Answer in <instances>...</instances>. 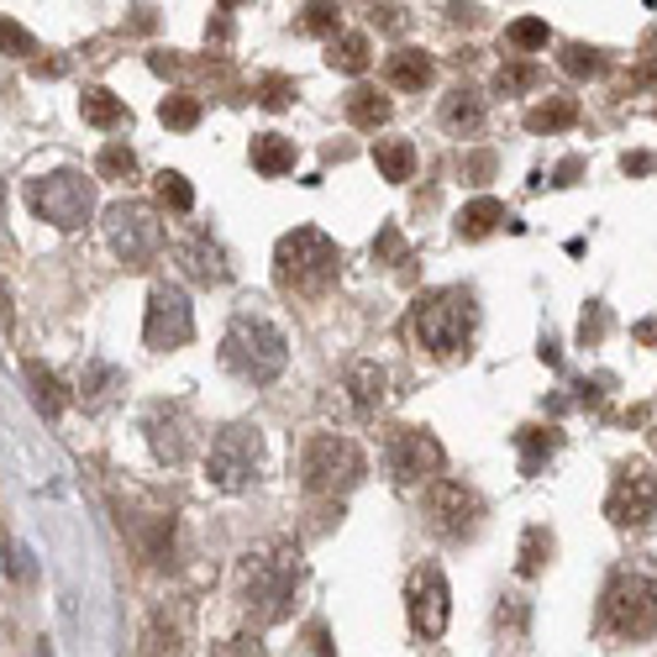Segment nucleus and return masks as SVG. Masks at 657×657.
I'll list each match as a JSON object with an SVG mask.
<instances>
[{
    "instance_id": "obj_42",
    "label": "nucleus",
    "mask_w": 657,
    "mask_h": 657,
    "mask_svg": "<svg viewBox=\"0 0 657 657\" xmlns=\"http://www.w3.org/2000/svg\"><path fill=\"white\" fill-rule=\"evenodd\" d=\"M16 321V311H11V289L0 285V326H11Z\"/></svg>"
},
{
    "instance_id": "obj_38",
    "label": "nucleus",
    "mask_w": 657,
    "mask_h": 657,
    "mask_svg": "<svg viewBox=\"0 0 657 657\" xmlns=\"http://www.w3.org/2000/svg\"><path fill=\"white\" fill-rule=\"evenodd\" d=\"M337 5H306V16H300V32H332L337 37Z\"/></svg>"
},
{
    "instance_id": "obj_18",
    "label": "nucleus",
    "mask_w": 657,
    "mask_h": 657,
    "mask_svg": "<svg viewBox=\"0 0 657 657\" xmlns=\"http://www.w3.org/2000/svg\"><path fill=\"white\" fill-rule=\"evenodd\" d=\"M373 163H379V174L390 184H405L416 174V142H405V137H384V142H373Z\"/></svg>"
},
{
    "instance_id": "obj_2",
    "label": "nucleus",
    "mask_w": 657,
    "mask_h": 657,
    "mask_svg": "<svg viewBox=\"0 0 657 657\" xmlns=\"http://www.w3.org/2000/svg\"><path fill=\"white\" fill-rule=\"evenodd\" d=\"M473 321H479V306H473V289L452 285V289H431V295H420L416 311H411V332L426 353H437V358H452V353H463L473 337Z\"/></svg>"
},
{
    "instance_id": "obj_32",
    "label": "nucleus",
    "mask_w": 657,
    "mask_h": 657,
    "mask_svg": "<svg viewBox=\"0 0 657 657\" xmlns=\"http://www.w3.org/2000/svg\"><path fill=\"white\" fill-rule=\"evenodd\" d=\"M158 200H163L169 210H189V206H195V189H189V180H184V174L163 169V174H158Z\"/></svg>"
},
{
    "instance_id": "obj_33",
    "label": "nucleus",
    "mask_w": 657,
    "mask_h": 657,
    "mask_svg": "<svg viewBox=\"0 0 657 657\" xmlns=\"http://www.w3.org/2000/svg\"><path fill=\"white\" fill-rule=\"evenodd\" d=\"M563 69H568L574 79H589V74H600L604 69V58L595 48H584V43H568V48H563Z\"/></svg>"
},
{
    "instance_id": "obj_3",
    "label": "nucleus",
    "mask_w": 657,
    "mask_h": 657,
    "mask_svg": "<svg viewBox=\"0 0 657 657\" xmlns=\"http://www.w3.org/2000/svg\"><path fill=\"white\" fill-rule=\"evenodd\" d=\"M342 274V253L337 242L315 227H295V232L279 237L274 247V279L295 295H321Z\"/></svg>"
},
{
    "instance_id": "obj_16",
    "label": "nucleus",
    "mask_w": 657,
    "mask_h": 657,
    "mask_svg": "<svg viewBox=\"0 0 657 657\" xmlns=\"http://www.w3.org/2000/svg\"><path fill=\"white\" fill-rule=\"evenodd\" d=\"M347 390H353V405H358V416H373L379 405H384V390H390V373L364 358V364L347 368Z\"/></svg>"
},
{
    "instance_id": "obj_17",
    "label": "nucleus",
    "mask_w": 657,
    "mask_h": 657,
    "mask_svg": "<svg viewBox=\"0 0 657 657\" xmlns=\"http://www.w3.org/2000/svg\"><path fill=\"white\" fill-rule=\"evenodd\" d=\"M253 169H258L263 180H279V174H289V169H295V142H289V137H279V131H263V137H253Z\"/></svg>"
},
{
    "instance_id": "obj_4",
    "label": "nucleus",
    "mask_w": 657,
    "mask_h": 657,
    "mask_svg": "<svg viewBox=\"0 0 657 657\" xmlns=\"http://www.w3.org/2000/svg\"><path fill=\"white\" fill-rule=\"evenodd\" d=\"M600 631L604 636H621V642H642L657 631V578L647 574H621L604 584L600 595Z\"/></svg>"
},
{
    "instance_id": "obj_26",
    "label": "nucleus",
    "mask_w": 657,
    "mask_h": 657,
    "mask_svg": "<svg viewBox=\"0 0 657 657\" xmlns=\"http://www.w3.org/2000/svg\"><path fill=\"white\" fill-rule=\"evenodd\" d=\"M26 384H32V400H37V411H43V416H58V411L69 405V394H64V384L53 379V368L26 364Z\"/></svg>"
},
{
    "instance_id": "obj_24",
    "label": "nucleus",
    "mask_w": 657,
    "mask_h": 657,
    "mask_svg": "<svg viewBox=\"0 0 657 657\" xmlns=\"http://www.w3.org/2000/svg\"><path fill=\"white\" fill-rule=\"evenodd\" d=\"M79 111H84V122H90V127H101V131H111V127H122V122H131L127 105L116 101L111 90H84Z\"/></svg>"
},
{
    "instance_id": "obj_19",
    "label": "nucleus",
    "mask_w": 657,
    "mask_h": 657,
    "mask_svg": "<svg viewBox=\"0 0 657 657\" xmlns=\"http://www.w3.org/2000/svg\"><path fill=\"white\" fill-rule=\"evenodd\" d=\"M384 74H390L394 90H426V84H431V58L420 48H400V53H390Z\"/></svg>"
},
{
    "instance_id": "obj_36",
    "label": "nucleus",
    "mask_w": 657,
    "mask_h": 657,
    "mask_svg": "<svg viewBox=\"0 0 657 657\" xmlns=\"http://www.w3.org/2000/svg\"><path fill=\"white\" fill-rule=\"evenodd\" d=\"M289 95H295V79H285V74H268L258 84V105H268V111H285Z\"/></svg>"
},
{
    "instance_id": "obj_1",
    "label": "nucleus",
    "mask_w": 657,
    "mask_h": 657,
    "mask_svg": "<svg viewBox=\"0 0 657 657\" xmlns=\"http://www.w3.org/2000/svg\"><path fill=\"white\" fill-rule=\"evenodd\" d=\"M289 364V342L274 321L263 315H237L221 337V368H232L247 384H274Z\"/></svg>"
},
{
    "instance_id": "obj_35",
    "label": "nucleus",
    "mask_w": 657,
    "mask_h": 657,
    "mask_svg": "<svg viewBox=\"0 0 657 657\" xmlns=\"http://www.w3.org/2000/svg\"><path fill=\"white\" fill-rule=\"evenodd\" d=\"M537 79H542V74H537L531 64H505V69L495 74V90H499V95H516V90H531Z\"/></svg>"
},
{
    "instance_id": "obj_12",
    "label": "nucleus",
    "mask_w": 657,
    "mask_h": 657,
    "mask_svg": "<svg viewBox=\"0 0 657 657\" xmlns=\"http://www.w3.org/2000/svg\"><path fill=\"white\" fill-rule=\"evenodd\" d=\"M405 610H411V626L416 636L437 642L447 631V615H452V595H447V578L437 563H426L411 574V589H405Z\"/></svg>"
},
{
    "instance_id": "obj_7",
    "label": "nucleus",
    "mask_w": 657,
    "mask_h": 657,
    "mask_svg": "<svg viewBox=\"0 0 657 657\" xmlns=\"http://www.w3.org/2000/svg\"><path fill=\"white\" fill-rule=\"evenodd\" d=\"M364 479V452L353 437H337V431H321L306 442L300 452V484L311 495H342Z\"/></svg>"
},
{
    "instance_id": "obj_14",
    "label": "nucleus",
    "mask_w": 657,
    "mask_h": 657,
    "mask_svg": "<svg viewBox=\"0 0 657 657\" xmlns=\"http://www.w3.org/2000/svg\"><path fill=\"white\" fill-rule=\"evenodd\" d=\"M604 516L615 526H642L657 516V479L647 469H636V463H626V469L615 473V484H610V499H604Z\"/></svg>"
},
{
    "instance_id": "obj_5",
    "label": "nucleus",
    "mask_w": 657,
    "mask_h": 657,
    "mask_svg": "<svg viewBox=\"0 0 657 657\" xmlns=\"http://www.w3.org/2000/svg\"><path fill=\"white\" fill-rule=\"evenodd\" d=\"M295 584H300V563L295 552H247L242 563V604L258 615V621H285L289 600H295Z\"/></svg>"
},
{
    "instance_id": "obj_21",
    "label": "nucleus",
    "mask_w": 657,
    "mask_h": 657,
    "mask_svg": "<svg viewBox=\"0 0 657 657\" xmlns=\"http://www.w3.org/2000/svg\"><path fill=\"white\" fill-rule=\"evenodd\" d=\"M442 127L458 131V137L484 127V105H479V95H473V90H452V95H447V101H442Z\"/></svg>"
},
{
    "instance_id": "obj_34",
    "label": "nucleus",
    "mask_w": 657,
    "mask_h": 657,
    "mask_svg": "<svg viewBox=\"0 0 657 657\" xmlns=\"http://www.w3.org/2000/svg\"><path fill=\"white\" fill-rule=\"evenodd\" d=\"M0 53H11V58H26V53H37V43H32V32H26L22 22L0 16Z\"/></svg>"
},
{
    "instance_id": "obj_8",
    "label": "nucleus",
    "mask_w": 657,
    "mask_h": 657,
    "mask_svg": "<svg viewBox=\"0 0 657 657\" xmlns=\"http://www.w3.org/2000/svg\"><path fill=\"white\" fill-rule=\"evenodd\" d=\"M105 237H111L116 258L142 268V263L163 247V221H158V210L142 206V200H116V206L105 210Z\"/></svg>"
},
{
    "instance_id": "obj_15",
    "label": "nucleus",
    "mask_w": 657,
    "mask_h": 657,
    "mask_svg": "<svg viewBox=\"0 0 657 657\" xmlns=\"http://www.w3.org/2000/svg\"><path fill=\"white\" fill-rule=\"evenodd\" d=\"M180 263H184V274H189L195 285H227V279H232L227 253H221L210 237H189V242H180Z\"/></svg>"
},
{
    "instance_id": "obj_22",
    "label": "nucleus",
    "mask_w": 657,
    "mask_h": 657,
    "mask_svg": "<svg viewBox=\"0 0 657 657\" xmlns=\"http://www.w3.org/2000/svg\"><path fill=\"white\" fill-rule=\"evenodd\" d=\"M578 122V101L574 95H552V101L542 105H531L526 111V127L531 131H563V127H574Z\"/></svg>"
},
{
    "instance_id": "obj_13",
    "label": "nucleus",
    "mask_w": 657,
    "mask_h": 657,
    "mask_svg": "<svg viewBox=\"0 0 657 657\" xmlns=\"http://www.w3.org/2000/svg\"><path fill=\"white\" fill-rule=\"evenodd\" d=\"M384 452H390V473L400 484H416V479H431L442 469V442L420 426H394L384 437Z\"/></svg>"
},
{
    "instance_id": "obj_41",
    "label": "nucleus",
    "mask_w": 657,
    "mask_h": 657,
    "mask_svg": "<svg viewBox=\"0 0 657 657\" xmlns=\"http://www.w3.org/2000/svg\"><path fill=\"white\" fill-rule=\"evenodd\" d=\"M495 169V158L489 153H479V158H469V174H473V184H484V174Z\"/></svg>"
},
{
    "instance_id": "obj_39",
    "label": "nucleus",
    "mask_w": 657,
    "mask_h": 657,
    "mask_svg": "<svg viewBox=\"0 0 657 657\" xmlns=\"http://www.w3.org/2000/svg\"><path fill=\"white\" fill-rule=\"evenodd\" d=\"M394 253H400V232H394V227H384V232H379V242H373V258H394Z\"/></svg>"
},
{
    "instance_id": "obj_20",
    "label": "nucleus",
    "mask_w": 657,
    "mask_h": 657,
    "mask_svg": "<svg viewBox=\"0 0 657 657\" xmlns=\"http://www.w3.org/2000/svg\"><path fill=\"white\" fill-rule=\"evenodd\" d=\"M499 221H510V216H505V206H499V200H489V195H479V200H469V206L458 210V237H463V242H479V237L495 232Z\"/></svg>"
},
{
    "instance_id": "obj_40",
    "label": "nucleus",
    "mask_w": 657,
    "mask_h": 657,
    "mask_svg": "<svg viewBox=\"0 0 657 657\" xmlns=\"http://www.w3.org/2000/svg\"><path fill=\"white\" fill-rule=\"evenodd\" d=\"M604 332V306H595V315H584V342H595Z\"/></svg>"
},
{
    "instance_id": "obj_43",
    "label": "nucleus",
    "mask_w": 657,
    "mask_h": 657,
    "mask_svg": "<svg viewBox=\"0 0 657 657\" xmlns=\"http://www.w3.org/2000/svg\"><path fill=\"white\" fill-rule=\"evenodd\" d=\"M647 169H653V158H647V153H631L626 158V174H647Z\"/></svg>"
},
{
    "instance_id": "obj_10",
    "label": "nucleus",
    "mask_w": 657,
    "mask_h": 657,
    "mask_svg": "<svg viewBox=\"0 0 657 657\" xmlns=\"http://www.w3.org/2000/svg\"><path fill=\"white\" fill-rule=\"evenodd\" d=\"M426 516H431V531L447 537V542H469L479 521H484V499L473 495L469 484H458V479H437L431 489H426Z\"/></svg>"
},
{
    "instance_id": "obj_23",
    "label": "nucleus",
    "mask_w": 657,
    "mask_h": 657,
    "mask_svg": "<svg viewBox=\"0 0 657 657\" xmlns=\"http://www.w3.org/2000/svg\"><path fill=\"white\" fill-rule=\"evenodd\" d=\"M368 58H373V53H368L364 32H342V37H332V53H326V64L342 69V74H364Z\"/></svg>"
},
{
    "instance_id": "obj_25",
    "label": "nucleus",
    "mask_w": 657,
    "mask_h": 657,
    "mask_svg": "<svg viewBox=\"0 0 657 657\" xmlns=\"http://www.w3.org/2000/svg\"><path fill=\"white\" fill-rule=\"evenodd\" d=\"M347 122L364 131H379L390 122V101H384L379 90H353V95H347Z\"/></svg>"
},
{
    "instance_id": "obj_30",
    "label": "nucleus",
    "mask_w": 657,
    "mask_h": 657,
    "mask_svg": "<svg viewBox=\"0 0 657 657\" xmlns=\"http://www.w3.org/2000/svg\"><path fill=\"white\" fill-rule=\"evenodd\" d=\"M158 116H163V127L189 131V127H200V101L195 95H169V101L158 105Z\"/></svg>"
},
{
    "instance_id": "obj_29",
    "label": "nucleus",
    "mask_w": 657,
    "mask_h": 657,
    "mask_svg": "<svg viewBox=\"0 0 657 657\" xmlns=\"http://www.w3.org/2000/svg\"><path fill=\"white\" fill-rule=\"evenodd\" d=\"M95 174H101V180H131V174H137V153H131L127 142H105Z\"/></svg>"
},
{
    "instance_id": "obj_11",
    "label": "nucleus",
    "mask_w": 657,
    "mask_h": 657,
    "mask_svg": "<svg viewBox=\"0 0 657 657\" xmlns=\"http://www.w3.org/2000/svg\"><path fill=\"white\" fill-rule=\"evenodd\" d=\"M142 337L153 353H169V347H184L195 337V315H189V300H184L180 285H153L148 295V321H142Z\"/></svg>"
},
{
    "instance_id": "obj_31",
    "label": "nucleus",
    "mask_w": 657,
    "mask_h": 657,
    "mask_svg": "<svg viewBox=\"0 0 657 657\" xmlns=\"http://www.w3.org/2000/svg\"><path fill=\"white\" fill-rule=\"evenodd\" d=\"M548 22H537V16H521V22H510L505 26V43H510V48H548Z\"/></svg>"
},
{
    "instance_id": "obj_37",
    "label": "nucleus",
    "mask_w": 657,
    "mask_h": 657,
    "mask_svg": "<svg viewBox=\"0 0 657 657\" xmlns=\"http://www.w3.org/2000/svg\"><path fill=\"white\" fill-rule=\"evenodd\" d=\"M495 626H499V636L521 642V636H526V604L521 600H505V604H499V615H495Z\"/></svg>"
},
{
    "instance_id": "obj_9",
    "label": "nucleus",
    "mask_w": 657,
    "mask_h": 657,
    "mask_svg": "<svg viewBox=\"0 0 657 657\" xmlns=\"http://www.w3.org/2000/svg\"><path fill=\"white\" fill-rule=\"evenodd\" d=\"M258 463H263V442H258L253 426H227V431H216L210 458H206L216 489H227V495L247 489V484L258 479Z\"/></svg>"
},
{
    "instance_id": "obj_27",
    "label": "nucleus",
    "mask_w": 657,
    "mask_h": 657,
    "mask_svg": "<svg viewBox=\"0 0 657 657\" xmlns=\"http://www.w3.org/2000/svg\"><path fill=\"white\" fill-rule=\"evenodd\" d=\"M516 442H521V469L537 473V469H542V458L557 452V431H552V426H521V431H516Z\"/></svg>"
},
{
    "instance_id": "obj_6",
    "label": "nucleus",
    "mask_w": 657,
    "mask_h": 657,
    "mask_svg": "<svg viewBox=\"0 0 657 657\" xmlns=\"http://www.w3.org/2000/svg\"><path fill=\"white\" fill-rule=\"evenodd\" d=\"M26 206L37 210L43 221H53L58 232H74V227L90 221V210H95V180H84L79 169L37 174V180H26Z\"/></svg>"
},
{
    "instance_id": "obj_28",
    "label": "nucleus",
    "mask_w": 657,
    "mask_h": 657,
    "mask_svg": "<svg viewBox=\"0 0 657 657\" xmlns=\"http://www.w3.org/2000/svg\"><path fill=\"white\" fill-rule=\"evenodd\" d=\"M548 557H552V531H548V526H531V531L521 537V563H516V574H521V578H537Z\"/></svg>"
}]
</instances>
